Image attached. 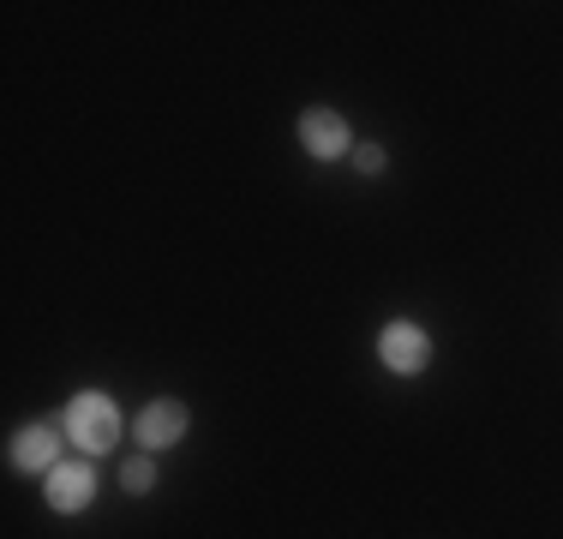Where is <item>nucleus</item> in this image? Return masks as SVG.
Listing matches in <instances>:
<instances>
[{
  "mask_svg": "<svg viewBox=\"0 0 563 539\" xmlns=\"http://www.w3.org/2000/svg\"><path fill=\"white\" fill-rule=\"evenodd\" d=\"M12 468H24V474H36V468H60V438L48 426H24L19 438H12Z\"/></svg>",
  "mask_w": 563,
  "mask_h": 539,
  "instance_id": "nucleus-6",
  "label": "nucleus"
},
{
  "mask_svg": "<svg viewBox=\"0 0 563 539\" xmlns=\"http://www.w3.org/2000/svg\"><path fill=\"white\" fill-rule=\"evenodd\" d=\"M120 480H126V492H151V485H156V462H151V455H139V462H126V474H120Z\"/></svg>",
  "mask_w": 563,
  "mask_h": 539,
  "instance_id": "nucleus-7",
  "label": "nucleus"
},
{
  "mask_svg": "<svg viewBox=\"0 0 563 539\" xmlns=\"http://www.w3.org/2000/svg\"><path fill=\"white\" fill-rule=\"evenodd\" d=\"M300 139H306V151L324 156V162L347 151V127H342L336 108H306V114H300Z\"/></svg>",
  "mask_w": 563,
  "mask_h": 539,
  "instance_id": "nucleus-4",
  "label": "nucleus"
},
{
  "mask_svg": "<svg viewBox=\"0 0 563 539\" xmlns=\"http://www.w3.org/2000/svg\"><path fill=\"white\" fill-rule=\"evenodd\" d=\"M90 492H97V474H90L85 462H60V468H48V504H55L60 516L85 509V504H90Z\"/></svg>",
  "mask_w": 563,
  "mask_h": 539,
  "instance_id": "nucleus-3",
  "label": "nucleus"
},
{
  "mask_svg": "<svg viewBox=\"0 0 563 539\" xmlns=\"http://www.w3.org/2000/svg\"><path fill=\"white\" fill-rule=\"evenodd\" d=\"M66 438H73L85 455H109L114 443H120V414H114V402L97 396V389L73 396V408H66Z\"/></svg>",
  "mask_w": 563,
  "mask_h": 539,
  "instance_id": "nucleus-1",
  "label": "nucleus"
},
{
  "mask_svg": "<svg viewBox=\"0 0 563 539\" xmlns=\"http://www.w3.org/2000/svg\"><path fill=\"white\" fill-rule=\"evenodd\" d=\"M354 168H360V174H378V168H384V151H378V144H360Z\"/></svg>",
  "mask_w": 563,
  "mask_h": 539,
  "instance_id": "nucleus-8",
  "label": "nucleus"
},
{
  "mask_svg": "<svg viewBox=\"0 0 563 539\" xmlns=\"http://www.w3.org/2000/svg\"><path fill=\"white\" fill-rule=\"evenodd\" d=\"M186 408L180 402H151V408L139 414V443H151V450H168V443L186 438Z\"/></svg>",
  "mask_w": 563,
  "mask_h": 539,
  "instance_id": "nucleus-5",
  "label": "nucleus"
},
{
  "mask_svg": "<svg viewBox=\"0 0 563 539\" xmlns=\"http://www.w3.org/2000/svg\"><path fill=\"white\" fill-rule=\"evenodd\" d=\"M378 354H384V366L390 372H420L426 360H432V342H426V330L420 323H390V330L378 336Z\"/></svg>",
  "mask_w": 563,
  "mask_h": 539,
  "instance_id": "nucleus-2",
  "label": "nucleus"
}]
</instances>
